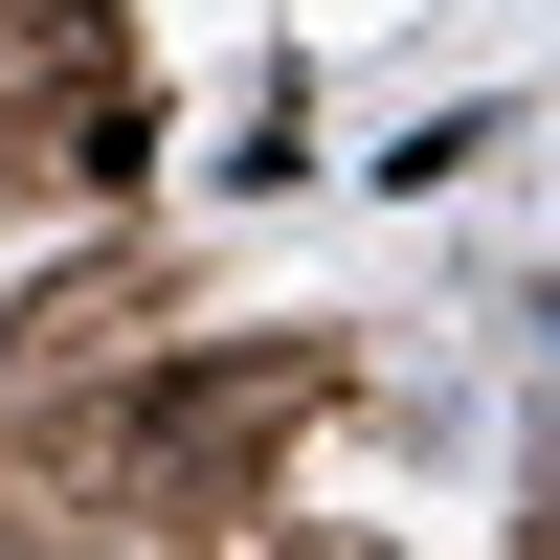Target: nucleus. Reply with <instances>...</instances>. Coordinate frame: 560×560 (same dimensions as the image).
Masks as SVG:
<instances>
[{"mask_svg": "<svg viewBox=\"0 0 560 560\" xmlns=\"http://www.w3.org/2000/svg\"><path fill=\"white\" fill-rule=\"evenodd\" d=\"M179 560H382V538H269V516H247V538H179Z\"/></svg>", "mask_w": 560, "mask_h": 560, "instance_id": "nucleus-1", "label": "nucleus"}, {"mask_svg": "<svg viewBox=\"0 0 560 560\" xmlns=\"http://www.w3.org/2000/svg\"><path fill=\"white\" fill-rule=\"evenodd\" d=\"M516 560H560V448H538V516H516Z\"/></svg>", "mask_w": 560, "mask_h": 560, "instance_id": "nucleus-2", "label": "nucleus"}]
</instances>
